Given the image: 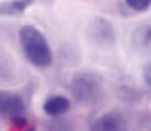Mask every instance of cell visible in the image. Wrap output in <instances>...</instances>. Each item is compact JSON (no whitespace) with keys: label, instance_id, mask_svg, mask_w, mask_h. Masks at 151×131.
<instances>
[{"label":"cell","instance_id":"cell-4","mask_svg":"<svg viewBox=\"0 0 151 131\" xmlns=\"http://www.w3.org/2000/svg\"><path fill=\"white\" fill-rule=\"evenodd\" d=\"M88 35L93 43H96L98 46H110L115 43V30H113L112 24L101 17L94 19L90 24Z\"/></svg>","mask_w":151,"mask_h":131},{"label":"cell","instance_id":"cell-7","mask_svg":"<svg viewBox=\"0 0 151 131\" xmlns=\"http://www.w3.org/2000/svg\"><path fill=\"white\" fill-rule=\"evenodd\" d=\"M30 5V0H9L0 5V14H19Z\"/></svg>","mask_w":151,"mask_h":131},{"label":"cell","instance_id":"cell-2","mask_svg":"<svg viewBox=\"0 0 151 131\" xmlns=\"http://www.w3.org/2000/svg\"><path fill=\"white\" fill-rule=\"evenodd\" d=\"M101 79L93 73H77L71 81V93L79 103L91 104L101 96Z\"/></svg>","mask_w":151,"mask_h":131},{"label":"cell","instance_id":"cell-3","mask_svg":"<svg viewBox=\"0 0 151 131\" xmlns=\"http://www.w3.org/2000/svg\"><path fill=\"white\" fill-rule=\"evenodd\" d=\"M0 115L9 119L17 128H25V104L17 93L0 92Z\"/></svg>","mask_w":151,"mask_h":131},{"label":"cell","instance_id":"cell-10","mask_svg":"<svg viewBox=\"0 0 151 131\" xmlns=\"http://www.w3.org/2000/svg\"><path fill=\"white\" fill-rule=\"evenodd\" d=\"M47 131H73V126H71L68 122L55 120L47 126Z\"/></svg>","mask_w":151,"mask_h":131},{"label":"cell","instance_id":"cell-1","mask_svg":"<svg viewBox=\"0 0 151 131\" xmlns=\"http://www.w3.org/2000/svg\"><path fill=\"white\" fill-rule=\"evenodd\" d=\"M19 40L24 54L32 65L38 68H47L52 63V51L44 33L33 25H24L19 30Z\"/></svg>","mask_w":151,"mask_h":131},{"label":"cell","instance_id":"cell-5","mask_svg":"<svg viewBox=\"0 0 151 131\" xmlns=\"http://www.w3.org/2000/svg\"><path fill=\"white\" fill-rule=\"evenodd\" d=\"M90 131H126V125L118 114L110 112L94 120L90 126Z\"/></svg>","mask_w":151,"mask_h":131},{"label":"cell","instance_id":"cell-8","mask_svg":"<svg viewBox=\"0 0 151 131\" xmlns=\"http://www.w3.org/2000/svg\"><path fill=\"white\" fill-rule=\"evenodd\" d=\"M134 41L137 46H146L151 43V27H142L134 33Z\"/></svg>","mask_w":151,"mask_h":131},{"label":"cell","instance_id":"cell-12","mask_svg":"<svg viewBox=\"0 0 151 131\" xmlns=\"http://www.w3.org/2000/svg\"><path fill=\"white\" fill-rule=\"evenodd\" d=\"M25 131H35V130H33V128H28V130H25Z\"/></svg>","mask_w":151,"mask_h":131},{"label":"cell","instance_id":"cell-9","mask_svg":"<svg viewBox=\"0 0 151 131\" xmlns=\"http://www.w3.org/2000/svg\"><path fill=\"white\" fill-rule=\"evenodd\" d=\"M126 3L134 11H145L151 7V0H126Z\"/></svg>","mask_w":151,"mask_h":131},{"label":"cell","instance_id":"cell-11","mask_svg":"<svg viewBox=\"0 0 151 131\" xmlns=\"http://www.w3.org/2000/svg\"><path fill=\"white\" fill-rule=\"evenodd\" d=\"M143 81L145 84L151 88V62H148L143 68Z\"/></svg>","mask_w":151,"mask_h":131},{"label":"cell","instance_id":"cell-6","mask_svg":"<svg viewBox=\"0 0 151 131\" xmlns=\"http://www.w3.org/2000/svg\"><path fill=\"white\" fill-rule=\"evenodd\" d=\"M42 109L47 115L50 117H58L61 114H65L66 111L69 109V100L65 96H60V95H55V96H50L47 98Z\"/></svg>","mask_w":151,"mask_h":131}]
</instances>
